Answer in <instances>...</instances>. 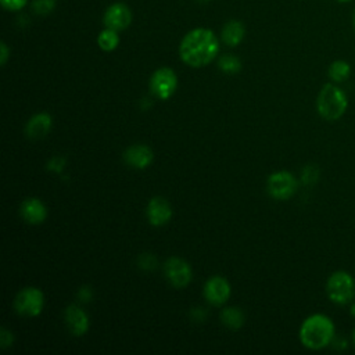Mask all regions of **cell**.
Returning a JSON list of instances; mask_svg holds the SVG:
<instances>
[{"label": "cell", "mask_w": 355, "mask_h": 355, "mask_svg": "<svg viewBox=\"0 0 355 355\" xmlns=\"http://www.w3.org/2000/svg\"><path fill=\"white\" fill-rule=\"evenodd\" d=\"M220 320L229 329L237 330L244 324V313L237 306H229L220 312Z\"/></svg>", "instance_id": "cell-17"}, {"label": "cell", "mask_w": 355, "mask_h": 355, "mask_svg": "<svg viewBox=\"0 0 355 355\" xmlns=\"http://www.w3.org/2000/svg\"><path fill=\"white\" fill-rule=\"evenodd\" d=\"M146 215L153 226H164L172 218V208L164 197H153L147 204Z\"/></svg>", "instance_id": "cell-11"}, {"label": "cell", "mask_w": 355, "mask_h": 355, "mask_svg": "<svg viewBox=\"0 0 355 355\" xmlns=\"http://www.w3.org/2000/svg\"><path fill=\"white\" fill-rule=\"evenodd\" d=\"M12 343H14V336H12V333H11L8 329L1 327V329H0V347H1L3 349H6V348L11 347Z\"/></svg>", "instance_id": "cell-25"}, {"label": "cell", "mask_w": 355, "mask_h": 355, "mask_svg": "<svg viewBox=\"0 0 355 355\" xmlns=\"http://www.w3.org/2000/svg\"><path fill=\"white\" fill-rule=\"evenodd\" d=\"M65 323H67V327L68 330L71 331L72 336L75 337H80L83 336L87 329H89V318L86 315V312L75 305V304H71L65 308Z\"/></svg>", "instance_id": "cell-13"}, {"label": "cell", "mask_w": 355, "mask_h": 355, "mask_svg": "<svg viewBox=\"0 0 355 355\" xmlns=\"http://www.w3.org/2000/svg\"><path fill=\"white\" fill-rule=\"evenodd\" d=\"M354 26H355V11H354Z\"/></svg>", "instance_id": "cell-30"}, {"label": "cell", "mask_w": 355, "mask_h": 355, "mask_svg": "<svg viewBox=\"0 0 355 355\" xmlns=\"http://www.w3.org/2000/svg\"><path fill=\"white\" fill-rule=\"evenodd\" d=\"M334 337V324L323 313L308 316L300 327V340L309 349H322L327 347Z\"/></svg>", "instance_id": "cell-2"}, {"label": "cell", "mask_w": 355, "mask_h": 355, "mask_svg": "<svg viewBox=\"0 0 355 355\" xmlns=\"http://www.w3.org/2000/svg\"><path fill=\"white\" fill-rule=\"evenodd\" d=\"M348 101L345 93L336 85L326 83L316 98V108L326 121H336L341 118L347 110Z\"/></svg>", "instance_id": "cell-3"}, {"label": "cell", "mask_w": 355, "mask_h": 355, "mask_svg": "<svg viewBox=\"0 0 355 355\" xmlns=\"http://www.w3.org/2000/svg\"><path fill=\"white\" fill-rule=\"evenodd\" d=\"M301 179H302V182L305 184H311V183L316 182V179H318V168L315 165H306L302 169Z\"/></svg>", "instance_id": "cell-23"}, {"label": "cell", "mask_w": 355, "mask_h": 355, "mask_svg": "<svg viewBox=\"0 0 355 355\" xmlns=\"http://www.w3.org/2000/svg\"><path fill=\"white\" fill-rule=\"evenodd\" d=\"M178 87V76L168 67L158 68L150 78V90L159 100H168Z\"/></svg>", "instance_id": "cell-7"}, {"label": "cell", "mask_w": 355, "mask_h": 355, "mask_svg": "<svg viewBox=\"0 0 355 355\" xmlns=\"http://www.w3.org/2000/svg\"><path fill=\"white\" fill-rule=\"evenodd\" d=\"M122 158L129 166L144 169L154 161V153L146 144H133L123 151Z\"/></svg>", "instance_id": "cell-12"}, {"label": "cell", "mask_w": 355, "mask_h": 355, "mask_svg": "<svg viewBox=\"0 0 355 355\" xmlns=\"http://www.w3.org/2000/svg\"><path fill=\"white\" fill-rule=\"evenodd\" d=\"M133 21V12L129 8L128 4L122 1L112 3L111 6L107 7L104 15H103V24L105 28L114 29L116 32L125 31L126 28L130 26Z\"/></svg>", "instance_id": "cell-8"}, {"label": "cell", "mask_w": 355, "mask_h": 355, "mask_svg": "<svg viewBox=\"0 0 355 355\" xmlns=\"http://www.w3.org/2000/svg\"><path fill=\"white\" fill-rule=\"evenodd\" d=\"M198 1H208V0H198Z\"/></svg>", "instance_id": "cell-32"}, {"label": "cell", "mask_w": 355, "mask_h": 355, "mask_svg": "<svg viewBox=\"0 0 355 355\" xmlns=\"http://www.w3.org/2000/svg\"><path fill=\"white\" fill-rule=\"evenodd\" d=\"M338 1H343V3H345V1H349V0H338Z\"/></svg>", "instance_id": "cell-31"}, {"label": "cell", "mask_w": 355, "mask_h": 355, "mask_svg": "<svg viewBox=\"0 0 355 355\" xmlns=\"http://www.w3.org/2000/svg\"><path fill=\"white\" fill-rule=\"evenodd\" d=\"M137 265L144 270H153L157 266V258L153 254H140L137 258Z\"/></svg>", "instance_id": "cell-22"}, {"label": "cell", "mask_w": 355, "mask_h": 355, "mask_svg": "<svg viewBox=\"0 0 355 355\" xmlns=\"http://www.w3.org/2000/svg\"><path fill=\"white\" fill-rule=\"evenodd\" d=\"M0 1H1L3 8L8 10V11H19L28 3V0H0Z\"/></svg>", "instance_id": "cell-24"}, {"label": "cell", "mask_w": 355, "mask_h": 355, "mask_svg": "<svg viewBox=\"0 0 355 355\" xmlns=\"http://www.w3.org/2000/svg\"><path fill=\"white\" fill-rule=\"evenodd\" d=\"M19 215L29 225H40L47 216V209L39 198L29 197L21 202Z\"/></svg>", "instance_id": "cell-14"}, {"label": "cell", "mask_w": 355, "mask_h": 355, "mask_svg": "<svg viewBox=\"0 0 355 355\" xmlns=\"http://www.w3.org/2000/svg\"><path fill=\"white\" fill-rule=\"evenodd\" d=\"M204 297L209 304L215 306L225 304L230 297L229 282L222 276H212L204 286Z\"/></svg>", "instance_id": "cell-10"}, {"label": "cell", "mask_w": 355, "mask_h": 355, "mask_svg": "<svg viewBox=\"0 0 355 355\" xmlns=\"http://www.w3.org/2000/svg\"><path fill=\"white\" fill-rule=\"evenodd\" d=\"M51 129V116L47 112L35 114L25 126V133L31 140L43 139Z\"/></svg>", "instance_id": "cell-15"}, {"label": "cell", "mask_w": 355, "mask_h": 355, "mask_svg": "<svg viewBox=\"0 0 355 355\" xmlns=\"http://www.w3.org/2000/svg\"><path fill=\"white\" fill-rule=\"evenodd\" d=\"M8 57H10V49L4 42H1L0 43V64L6 65Z\"/></svg>", "instance_id": "cell-26"}, {"label": "cell", "mask_w": 355, "mask_h": 355, "mask_svg": "<svg viewBox=\"0 0 355 355\" xmlns=\"http://www.w3.org/2000/svg\"><path fill=\"white\" fill-rule=\"evenodd\" d=\"M352 340H354V344H355V330H354V334H352Z\"/></svg>", "instance_id": "cell-29"}, {"label": "cell", "mask_w": 355, "mask_h": 355, "mask_svg": "<svg viewBox=\"0 0 355 355\" xmlns=\"http://www.w3.org/2000/svg\"><path fill=\"white\" fill-rule=\"evenodd\" d=\"M245 35V28L244 25L237 21V19H230L225 24V26L222 28L220 32V39L226 46L234 47L237 44H240L244 39Z\"/></svg>", "instance_id": "cell-16"}, {"label": "cell", "mask_w": 355, "mask_h": 355, "mask_svg": "<svg viewBox=\"0 0 355 355\" xmlns=\"http://www.w3.org/2000/svg\"><path fill=\"white\" fill-rule=\"evenodd\" d=\"M219 53V39L216 35L207 28H194L187 32L180 44L179 55L180 60L193 67L200 68L209 64Z\"/></svg>", "instance_id": "cell-1"}, {"label": "cell", "mask_w": 355, "mask_h": 355, "mask_svg": "<svg viewBox=\"0 0 355 355\" xmlns=\"http://www.w3.org/2000/svg\"><path fill=\"white\" fill-rule=\"evenodd\" d=\"M164 272L169 283L176 288H183L191 282V268L182 258H168L164 263Z\"/></svg>", "instance_id": "cell-9"}, {"label": "cell", "mask_w": 355, "mask_h": 355, "mask_svg": "<svg viewBox=\"0 0 355 355\" xmlns=\"http://www.w3.org/2000/svg\"><path fill=\"white\" fill-rule=\"evenodd\" d=\"M54 7H55V0H33L32 3V10L39 15L49 14Z\"/></svg>", "instance_id": "cell-21"}, {"label": "cell", "mask_w": 355, "mask_h": 355, "mask_svg": "<svg viewBox=\"0 0 355 355\" xmlns=\"http://www.w3.org/2000/svg\"><path fill=\"white\" fill-rule=\"evenodd\" d=\"M351 73V68H349V64L343 61V60H338V61H334L330 67H329V76L334 80V82H344Z\"/></svg>", "instance_id": "cell-19"}, {"label": "cell", "mask_w": 355, "mask_h": 355, "mask_svg": "<svg viewBox=\"0 0 355 355\" xmlns=\"http://www.w3.org/2000/svg\"><path fill=\"white\" fill-rule=\"evenodd\" d=\"M351 315L355 318V304L351 305Z\"/></svg>", "instance_id": "cell-28"}, {"label": "cell", "mask_w": 355, "mask_h": 355, "mask_svg": "<svg viewBox=\"0 0 355 355\" xmlns=\"http://www.w3.org/2000/svg\"><path fill=\"white\" fill-rule=\"evenodd\" d=\"M78 297L80 298V301H83V302H87V301H90V298H92V290H90V287H82L80 290H79V293H78Z\"/></svg>", "instance_id": "cell-27"}, {"label": "cell", "mask_w": 355, "mask_h": 355, "mask_svg": "<svg viewBox=\"0 0 355 355\" xmlns=\"http://www.w3.org/2000/svg\"><path fill=\"white\" fill-rule=\"evenodd\" d=\"M97 44L104 51H114L119 44L118 32L110 28H104L97 36Z\"/></svg>", "instance_id": "cell-18"}, {"label": "cell", "mask_w": 355, "mask_h": 355, "mask_svg": "<svg viewBox=\"0 0 355 355\" xmlns=\"http://www.w3.org/2000/svg\"><path fill=\"white\" fill-rule=\"evenodd\" d=\"M218 67L226 73H237L241 69V61L233 54H225L219 57Z\"/></svg>", "instance_id": "cell-20"}, {"label": "cell", "mask_w": 355, "mask_h": 355, "mask_svg": "<svg viewBox=\"0 0 355 355\" xmlns=\"http://www.w3.org/2000/svg\"><path fill=\"white\" fill-rule=\"evenodd\" d=\"M326 293L334 304H348L355 297V280L348 272L337 270L330 275L326 283Z\"/></svg>", "instance_id": "cell-4"}, {"label": "cell", "mask_w": 355, "mask_h": 355, "mask_svg": "<svg viewBox=\"0 0 355 355\" xmlns=\"http://www.w3.org/2000/svg\"><path fill=\"white\" fill-rule=\"evenodd\" d=\"M44 305V295L42 290L36 287H25L22 288L14 300L15 312L21 316L33 318L40 315Z\"/></svg>", "instance_id": "cell-5"}, {"label": "cell", "mask_w": 355, "mask_h": 355, "mask_svg": "<svg viewBox=\"0 0 355 355\" xmlns=\"http://www.w3.org/2000/svg\"><path fill=\"white\" fill-rule=\"evenodd\" d=\"M266 190L275 200H288L297 190V179L288 171L273 172L268 178Z\"/></svg>", "instance_id": "cell-6"}]
</instances>
